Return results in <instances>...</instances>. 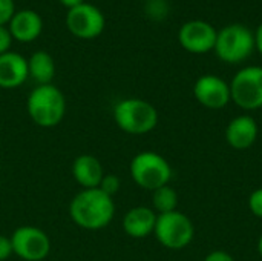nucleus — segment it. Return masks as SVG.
Here are the masks:
<instances>
[{"mask_svg":"<svg viewBox=\"0 0 262 261\" xmlns=\"http://www.w3.org/2000/svg\"><path fill=\"white\" fill-rule=\"evenodd\" d=\"M69 217L81 229H104L115 217L114 198L98 188L81 189L69 203Z\"/></svg>","mask_w":262,"mask_h":261,"instance_id":"nucleus-1","label":"nucleus"},{"mask_svg":"<svg viewBox=\"0 0 262 261\" xmlns=\"http://www.w3.org/2000/svg\"><path fill=\"white\" fill-rule=\"evenodd\" d=\"M26 109L31 120L40 128H55L66 114V98L52 83L37 85L28 95Z\"/></svg>","mask_w":262,"mask_h":261,"instance_id":"nucleus-2","label":"nucleus"},{"mask_svg":"<svg viewBox=\"0 0 262 261\" xmlns=\"http://www.w3.org/2000/svg\"><path fill=\"white\" fill-rule=\"evenodd\" d=\"M114 122L126 134L143 135L158 125V111L143 98H123L114 108Z\"/></svg>","mask_w":262,"mask_h":261,"instance_id":"nucleus-3","label":"nucleus"},{"mask_svg":"<svg viewBox=\"0 0 262 261\" xmlns=\"http://www.w3.org/2000/svg\"><path fill=\"white\" fill-rule=\"evenodd\" d=\"M129 172L137 186L150 192L169 185L172 180V168L169 162L152 151L137 154L129 165Z\"/></svg>","mask_w":262,"mask_h":261,"instance_id":"nucleus-4","label":"nucleus"},{"mask_svg":"<svg viewBox=\"0 0 262 261\" xmlns=\"http://www.w3.org/2000/svg\"><path fill=\"white\" fill-rule=\"evenodd\" d=\"M213 49L223 62L230 65L241 63L255 49V34L239 23L224 26L216 34Z\"/></svg>","mask_w":262,"mask_h":261,"instance_id":"nucleus-5","label":"nucleus"},{"mask_svg":"<svg viewBox=\"0 0 262 261\" xmlns=\"http://www.w3.org/2000/svg\"><path fill=\"white\" fill-rule=\"evenodd\" d=\"M154 235L161 246L170 251H181L187 248L195 235V228L192 220L180 212L173 211L169 214H161L157 217V225Z\"/></svg>","mask_w":262,"mask_h":261,"instance_id":"nucleus-6","label":"nucleus"},{"mask_svg":"<svg viewBox=\"0 0 262 261\" xmlns=\"http://www.w3.org/2000/svg\"><path fill=\"white\" fill-rule=\"evenodd\" d=\"M232 102L244 111L262 108V66H247L230 82Z\"/></svg>","mask_w":262,"mask_h":261,"instance_id":"nucleus-7","label":"nucleus"},{"mask_svg":"<svg viewBox=\"0 0 262 261\" xmlns=\"http://www.w3.org/2000/svg\"><path fill=\"white\" fill-rule=\"evenodd\" d=\"M11 238L12 254L23 261H43L51 252L49 235L35 226L17 228Z\"/></svg>","mask_w":262,"mask_h":261,"instance_id":"nucleus-8","label":"nucleus"},{"mask_svg":"<svg viewBox=\"0 0 262 261\" xmlns=\"http://www.w3.org/2000/svg\"><path fill=\"white\" fill-rule=\"evenodd\" d=\"M66 26L72 35L83 40H91L103 32L104 15L95 5L84 2L75 8L68 9Z\"/></svg>","mask_w":262,"mask_h":261,"instance_id":"nucleus-9","label":"nucleus"},{"mask_svg":"<svg viewBox=\"0 0 262 261\" xmlns=\"http://www.w3.org/2000/svg\"><path fill=\"white\" fill-rule=\"evenodd\" d=\"M216 34L218 31L209 22L190 20L181 26L178 40L186 51L192 54H206L215 48Z\"/></svg>","mask_w":262,"mask_h":261,"instance_id":"nucleus-10","label":"nucleus"},{"mask_svg":"<svg viewBox=\"0 0 262 261\" xmlns=\"http://www.w3.org/2000/svg\"><path fill=\"white\" fill-rule=\"evenodd\" d=\"M193 95L200 105L207 109H223L232 102L230 85L218 75H201L193 86Z\"/></svg>","mask_w":262,"mask_h":261,"instance_id":"nucleus-11","label":"nucleus"},{"mask_svg":"<svg viewBox=\"0 0 262 261\" xmlns=\"http://www.w3.org/2000/svg\"><path fill=\"white\" fill-rule=\"evenodd\" d=\"M9 34L14 40L21 43H29L38 38L43 31V20L34 9L15 11L8 23Z\"/></svg>","mask_w":262,"mask_h":261,"instance_id":"nucleus-12","label":"nucleus"},{"mask_svg":"<svg viewBox=\"0 0 262 261\" xmlns=\"http://www.w3.org/2000/svg\"><path fill=\"white\" fill-rule=\"evenodd\" d=\"M29 77L28 60L14 51H8L0 55V88L15 89L21 86Z\"/></svg>","mask_w":262,"mask_h":261,"instance_id":"nucleus-13","label":"nucleus"},{"mask_svg":"<svg viewBox=\"0 0 262 261\" xmlns=\"http://www.w3.org/2000/svg\"><path fill=\"white\" fill-rule=\"evenodd\" d=\"M258 123L250 115L235 117L226 128V140L236 151L252 148L258 138Z\"/></svg>","mask_w":262,"mask_h":261,"instance_id":"nucleus-14","label":"nucleus"},{"mask_svg":"<svg viewBox=\"0 0 262 261\" xmlns=\"http://www.w3.org/2000/svg\"><path fill=\"white\" fill-rule=\"evenodd\" d=\"M157 212L147 206H135L129 209L123 218V229L130 238H146L154 234L157 225Z\"/></svg>","mask_w":262,"mask_h":261,"instance_id":"nucleus-15","label":"nucleus"},{"mask_svg":"<svg viewBox=\"0 0 262 261\" xmlns=\"http://www.w3.org/2000/svg\"><path fill=\"white\" fill-rule=\"evenodd\" d=\"M103 175L104 169L101 166V162L91 154L78 155L72 163V177L81 186V189L98 188Z\"/></svg>","mask_w":262,"mask_h":261,"instance_id":"nucleus-16","label":"nucleus"},{"mask_svg":"<svg viewBox=\"0 0 262 261\" xmlns=\"http://www.w3.org/2000/svg\"><path fill=\"white\" fill-rule=\"evenodd\" d=\"M28 72L37 85L52 83L55 75V63L52 55L46 51H35L28 58Z\"/></svg>","mask_w":262,"mask_h":261,"instance_id":"nucleus-17","label":"nucleus"},{"mask_svg":"<svg viewBox=\"0 0 262 261\" xmlns=\"http://www.w3.org/2000/svg\"><path fill=\"white\" fill-rule=\"evenodd\" d=\"M178 208V194L177 191L166 185L152 192V209L157 212V215L169 214L177 211Z\"/></svg>","mask_w":262,"mask_h":261,"instance_id":"nucleus-18","label":"nucleus"},{"mask_svg":"<svg viewBox=\"0 0 262 261\" xmlns=\"http://www.w3.org/2000/svg\"><path fill=\"white\" fill-rule=\"evenodd\" d=\"M120 188H121V182H120V177L115 174H104L101 178V183L98 186V189H101L106 195H109L112 198L120 191Z\"/></svg>","mask_w":262,"mask_h":261,"instance_id":"nucleus-19","label":"nucleus"},{"mask_svg":"<svg viewBox=\"0 0 262 261\" xmlns=\"http://www.w3.org/2000/svg\"><path fill=\"white\" fill-rule=\"evenodd\" d=\"M249 209L255 217L262 218V188L255 189L250 194V197H249Z\"/></svg>","mask_w":262,"mask_h":261,"instance_id":"nucleus-20","label":"nucleus"},{"mask_svg":"<svg viewBox=\"0 0 262 261\" xmlns=\"http://www.w3.org/2000/svg\"><path fill=\"white\" fill-rule=\"evenodd\" d=\"M14 12H15L14 0H0V25L9 23Z\"/></svg>","mask_w":262,"mask_h":261,"instance_id":"nucleus-21","label":"nucleus"},{"mask_svg":"<svg viewBox=\"0 0 262 261\" xmlns=\"http://www.w3.org/2000/svg\"><path fill=\"white\" fill-rule=\"evenodd\" d=\"M12 43V37L9 34V29L5 25H0V55L8 52Z\"/></svg>","mask_w":262,"mask_h":261,"instance_id":"nucleus-22","label":"nucleus"},{"mask_svg":"<svg viewBox=\"0 0 262 261\" xmlns=\"http://www.w3.org/2000/svg\"><path fill=\"white\" fill-rule=\"evenodd\" d=\"M12 255V245L11 238L0 235V261H6Z\"/></svg>","mask_w":262,"mask_h":261,"instance_id":"nucleus-23","label":"nucleus"},{"mask_svg":"<svg viewBox=\"0 0 262 261\" xmlns=\"http://www.w3.org/2000/svg\"><path fill=\"white\" fill-rule=\"evenodd\" d=\"M204 261H235L233 260V257L230 255V254H227L226 251H213V252H210Z\"/></svg>","mask_w":262,"mask_h":261,"instance_id":"nucleus-24","label":"nucleus"},{"mask_svg":"<svg viewBox=\"0 0 262 261\" xmlns=\"http://www.w3.org/2000/svg\"><path fill=\"white\" fill-rule=\"evenodd\" d=\"M255 46L258 48L259 54L262 55V23L258 26V29L255 32Z\"/></svg>","mask_w":262,"mask_h":261,"instance_id":"nucleus-25","label":"nucleus"},{"mask_svg":"<svg viewBox=\"0 0 262 261\" xmlns=\"http://www.w3.org/2000/svg\"><path fill=\"white\" fill-rule=\"evenodd\" d=\"M63 6H66L68 9H71V8H75V6H78V5H81V3H84V0H58Z\"/></svg>","mask_w":262,"mask_h":261,"instance_id":"nucleus-26","label":"nucleus"},{"mask_svg":"<svg viewBox=\"0 0 262 261\" xmlns=\"http://www.w3.org/2000/svg\"><path fill=\"white\" fill-rule=\"evenodd\" d=\"M258 254H259V257L262 258V234L261 237H259V240H258Z\"/></svg>","mask_w":262,"mask_h":261,"instance_id":"nucleus-27","label":"nucleus"}]
</instances>
